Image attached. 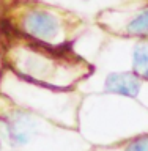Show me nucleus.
<instances>
[{"mask_svg": "<svg viewBox=\"0 0 148 151\" xmlns=\"http://www.w3.org/2000/svg\"><path fill=\"white\" fill-rule=\"evenodd\" d=\"M128 32L132 35H148V8L142 11L129 25H128Z\"/></svg>", "mask_w": 148, "mask_h": 151, "instance_id": "nucleus-4", "label": "nucleus"}, {"mask_svg": "<svg viewBox=\"0 0 148 151\" xmlns=\"http://www.w3.org/2000/svg\"><path fill=\"white\" fill-rule=\"evenodd\" d=\"M134 69L139 76L148 77V44H142L134 52Z\"/></svg>", "mask_w": 148, "mask_h": 151, "instance_id": "nucleus-3", "label": "nucleus"}, {"mask_svg": "<svg viewBox=\"0 0 148 151\" xmlns=\"http://www.w3.org/2000/svg\"><path fill=\"white\" fill-rule=\"evenodd\" d=\"M106 88L112 93H118L123 96H136L139 93L140 83L134 76L125 73L110 74L106 80Z\"/></svg>", "mask_w": 148, "mask_h": 151, "instance_id": "nucleus-2", "label": "nucleus"}, {"mask_svg": "<svg viewBox=\"0 0 148 151\" xmlns=\"http://www.w3.org/2000/svg\"><path fill=\"white\" fill-rule=\"evenodd\" d=\"M126 151H148V139H139L134 140L126 148Z\"/></svg>", "mask_w": 148, "mask_h": 151, "instance_id": "nucleus-5", "label": "nucleus"}, {"mask_svg": "<svg viewBox=\"0 0 148 151\" xmlns=\"http://www.w3.org/2000/svg\"><path fill=\"white\" fill-rule=\"evenodd\" d=\"M25 28L28 33L40 40H51L58 33V21L49 13H32L25 19Z\"/></svg>", "mask_w": 148, "mask_h": 151, "instance_id": "nucleus-1", "label": "nucleus"}]
</instances>
